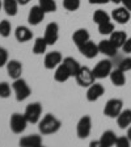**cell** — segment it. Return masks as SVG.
Instances as JSON below:
<instances>
[{
    "label": "cell",
    "mask_w": 131,
    "mask_h": 147,
    "mask_svg": "<svg viewBox=\"0 0 131 147\" xmlns=\"http://www.w3.org/2000/svg\"><path fill=\"white\" fill-rule=\"evenodd\" d=\"M62 126L60 119H58L54 114L47 113L42 119H40L38 122V130L42 135H50L55 134L56 131H59V129Z\"/></svg>",
    "instance_id": "cell-1"
},
{
    "label": "cell",
    "mask_w": 131,
    "mask_h": 147,
    "mask_svg": "<svg viewBox=\"0 0 131 147\" xmlns=\"http://www.w3.org/2000/svg\"><path fill=\"white\" fill-rule=\"evenodd\" d=\"M12 89H13V92H15L16 100L17 101H24L32 95L30 87L28 86L26 80H24L22 78H18V79L13 80Z\"/></svg>",
    "instance_id": "cell-2"
},
{
    "label": "cell",
    "mask_w": 131,
    "mask_h": 147,
    "mask_svg": "<svg viewBox=\"0 0 131 147\" xmlns=\"http://www.w3.org/2000/svg\"><path fill=\"white\" fill-rule=\"evenodd\" d=\"M28 119L24 113H13L9 119V127L15 134H21L25 131L28 125Z\"/></svg>",
    "instance_id": "cell-3"
},
{
    "label": "cell",
    "mask_w": 131,
    "mask_h": 147,
    "mask_svg": "<svg viewBox=\"0 0 131 147\" xmlns=\"http://www.w3.org/2000/svg\"><path fill=\"white\" fill-rule=\"evenodd\" d=\"M29 123H38L42 114V104L41 102H30L28 104L24 112Z\"/></svg>",
    "instance_id": "cell-4"
},
{
    "label": "cell",
    "mask_w": 131,
    "mask_h": 147,
    "mask_svg": "<svg viewBox=\"0 0 131 147\" xmlns=\"http://www.w3.org/2000/svg\"><path fill=\"white\" fill-rule=\"evenodd\" d=\"M123 110V101L121 98H110L105 104L104 114L109 118H117Z\"/></svg>",
    "instance_id": "cell-5"
},
{
    "label": "cell",
    "mask_w": 131,
    "mask_h": 147,
    "mask_svg": "<svg viewBox=\"0 0 131 147\" xmlns=\"http://www.w3.org/2000/svg\"><path fill=\"white\" fill-rule=\"evenodd\" d=\"M75 79H76L77 84H79L80 87H87V88H88L89 86H92V84L95 83L96 78H95L93 71H92L91 68L85 67V66H84V67L81 66L80 70H79V72L76 74Z\"/></svg>",
    "instance_id": "cell-6"
},
{
    "label": "cell",
    "mask_w": 131,
    "mask_h": 147,
    "mask_svg": "<svg viewBox=\"0 0 131 147\" xmlns=\"http://www.w3.org/2000/svg\"><path fill=\"white\" fill-rule=\"evenodd\" d=\"M92 131V118L91 116L85 114L79 119V122L76 125V134L80 139H85L89 137Z\"/></svg>",
    "instance_id": "cell-7"
},
{
    "label": "cell",
    "mask_w": 131,
    "mask_h": 147,
    "mask_svg": "<svg viewBox=\"0 0 131 147\" xmlns=\"http://www.w3.org/2000/svg\"><path fill=\"white\" fill-rule=\"evenodd\" d=\"M112 70H113L112 62L109 59H102V61H100L96 64L92 71H93V75H95L96 79H105V78H107L110 75Z\"/></svg>",
    "instance_id": "cell-8"
},
{
    "label": "cell",
    "mask_w": 131,
    "mask_h": 147,
    "mask_svg": "<svg viewBox=\"0 0 131 147\" xmlns=\"http://www.w3.org/2000/svg\"><path fill=\"white\" fill-rule=\"evenodd\" d=\"M43 38L46 40V42H47L49 46L55 45L59 38V25L56 24V22H50V24H47V26H46V29H45V36H43Z\"/></svg>",
    "instance_id": "cell-9"
},
{
    "label": "cell",
    "mask_w": 131,
    "mask_h": 147,
    "mask_svg": "<svg viewBox=\"0 0 131 147\" xmlns=\"http://www.w3.org/2000/svg\"><path fill=\"white\" fill-rule=\"evenodd\" d=\"M63 61V57L59 51H50L45 55V59H43V64H45L46 70H52V68H56L59 64Z\"/></svg>",
    "instance_id": "cell-10"
},
{
    "label": "cell",
    "mask_w": 131,
    "mask_h": 147,
    "mask_svg": "<svg viewBox=\"0 0 131 147\" xmlns=\"http://www.w3.org/2000/svg\"><path fill=\"white\" fill-rule=\"evenodd\" d=\"M104 93H105L104 86L100 84V83H93V84L89 86L88 89H87V100H88L89 102H95L98 98L102 97Z\"/></svg>",
    "instance_id": "cell-11"
},
{
    "label": "cell",
    "mask_w": 131,
    "mask_h": 147,
    "mask_svg": "<svg viewBox=\"0 0 131 147\" xmlns=\"http://www.w3.org/2000/svg\"><path fill=\"white\" fill-rule=\"evenodd\" d=\"M77 49H79V51L81 53V55H84V57L88 58V59L96 58V57L98 55V53H100V50H98V45H96L95 42H92L91 40L87 41L84 45L79 46Z\"/></svg>",
    "instance_id": "cell-12"
},
{
    "label": "cell",
    "mask_w": 131,
    "mask_h": 147,
    "mask_svg": "<svg viewBox=\"0 0 131 147\" xmlns=\"http://www.w3.org/2000/svg\"><path fill=\"white\" fill-rule=\"evenodd\" d=\"M45 15H46V12L40 5L32 7L29 13H28V22L30 25H34V26H36V25H38L41 21H43Z\"/></svg>",
    "instance_id": "cell-13"
},
{
    "label": "cell",
    "mask_w": 131,
    "mask_h": 147,
    "mask_svg": "<svg viewBox=\"0 0 131 147\" xmlns=\"http://www.w3.org/2000/svg\"><path fill=\"white\" fill-rule=\"evenodd\" d=\"M7 72L11 79H18L22 75V63L17 59H11L7 63Z\"/></svg>",
    "instance_id": "cell-14"
},
{
    "label": "cell",
    "mask_w": 131,
    "mask_h": 147,
    "mask_svg": "<svg viewBox=\"0 0 131 147\" xmlns=\"http://www.w3.org/2000/svg\"><path fill=\"white\" fill-rule=\"evenodd\" d=\"M112 18H113L116 22L118 24H127L130 21L131 18V15H130V11L126 9L125 7H119V8H116L113 9V12H112Z\"/></svg>",
    "instance_id": "cell-15"
},
{
    "label": "cell",
    "mask_w": 131,
    "mask_h": 147,
    "mask_svg": "<svg viewBox=\"0 0 131 147\" xmlns=\"http://www.w3.org/2000/svg\"><path fill=\"white\" fill-rule=\"evenodd\" d=\"M98 50H100V53L104 54L105 57H110V58H112V57H116L118 47L110 40H102L98 43Z\"/></svg>",
    "instance_id": "cell-16"
},
{
    "label": "cell",
    "mask_w": 131,
    "mask_h": 147,
    "mask_svg": "<svg viewBox=\"0 0 131 147\" xmlns=\"http://www.w3.org/2000/svg\"><path fill=\"white\" fill-rule=\"evenodd\" d=\"M18 144L22 147H37L42 144V137L40 134H30L26 137H22L18 142Z\"/></svg>",
    "instance_id": "cell-17"
},
{
    "label": "cell",
    "mask_w": 131,
    "mask_h": 147,
    "mask_svg": "<svg viewBox=\"0 0 131 147\" xmlns=\"http://www.w3.org/2000/svg\"><path fill=\"white\" fill-rule=\"evenodd\" d=\"M89 40H91L89 32L87 30V29H84V28H80V29L75 30L73 32V34H72V41H73V43L76 45V47L84 45V43H85L87 41H89Z\"/></svg>",
    "instance_id": "cell-18"
},
{
    "label": "cell",
    "mask_w": 131,
    "mask_h": 147,
    "mask_svg": "<svg viewBox=\"0 0 131 147\" xmlns=\"http://www.w3.org/2000/svg\"><path fill=\"white\" fill-rule=\"evenodd\" d=\"M15 37L18 42H28L33 38V32L29 29L28 26H24V25H20V26L16 28L15 32Z\"/></svg>",
    "instance_id": "cell-19"
},
{
    "label": "cell",
    "mask_w": 131,
    "mask_h": 147,
    "mask_svg": "<svg viewBox=\"0 0 131 147\" xmlns=\"http://www.w3.org/2000/svg\"><path fill=\"white\" fill-rule=\"evenodd\" d=\"M125 74L126 72H125V71H122L121 68L112 70L109 78H110V82L113 83V86H116V87L125 86V83H126V75H125Z\"/></svg>",
    "instance_id": "cell-20"
},
{
    "label": "cell",
    "mask_w": 131,
    "mask_h": 147,
    "mask_svg": "<svg viewBox=\"0 0 131 147\" xmlns=\"http://www.w3.org/2000/svg\"><path fill=\"white\" fill-rule=\"evenodd\" d=\"M117 135L114 131H112V130H106V131H104L102 134H101L100 137V144L101 147H110V146H114L117 142Z\"/></svg>",
    "instance_id": "cell-21"
},
{
    "label": "cell",
    "mask_w": 131,
    "mask_h": 147,
    "mask_svg": "<svg viewBox=\"0 0 131 147\" xmlns=\"http://www.w3.org/2000/svg\"><path fill=\"white\" fill-rule=\"evenodd\" d=\"M70 78H71L70 71L67 70V67H66L63 63H60L58 67L55 68V72H54V80L55 82L64 83V82H67Z\"/></svg>",
    "instance_id": "cell-22"
},
{
    "label": "cell",
    "mask_w": 131,
    "mask_h": 147,
    "mask_svg": "<svg viewBox=\"0 0 131 147\" xmlns=\"http://www.w3.org/2000/svg\"><path fill=\"white\" fill-rule=\"evenodd\" d=\"M117 125L119 129H127L131 125V109H123L117 117Z\"/></svg>",
    "instance_id": "cell-23"
},
{
    "label": "cell",
    "mask_w": 131,
    "mask_h": 147,
    "mask_svg": "<svg viewBox=\"0 0 131 147\" xmlns=\"http://www.w3.org/2000/svg\"><path fill=\"white\" fill-rule=\"evenodd\" d=\"M62 63L67 67V70L70 71V74H71V76H76V74L79 72L80 67H81L79 62L75 58H72V57H66V58L62 61Z\"/></svg>",
    "instance_id": "cell-24"
},
{
    "label": "cell",
    "mask_w": 131,
    "mask_h": 147,
    "mask_svg": "<svg viewBox=\"0 0 131 147\" xmlns=\"http://www.w3.org/2000/svg\"><path fill=\"white\" fill-rule=\"evenodd\" d=\"M109 40L112 41L118 49H121L123 46V43L126 42V40H127V36H126V33L123 30H116L110 34Z\"/></svg>",
    "instance_id": "cell-25"
},
{
    "label": "cell",
    "mask_w": 131,
    "mask_h": 147,
    "mask_svg": "<svg viewBox=\"0 0 131 147\" xmlns=\"http://www.w3.org/2000/svg\"><path fill=\"white\" fill-rule=\"evenodd\" d=\"M18 1L17 0H3V9L8 16H16L18 11Z\"/></svg>",
    "instance_id": "cell-26"
},
{
    "label": "cell",
    "mask_w": 131,
    "mask_h": 147,
    "mask_svg": "<svg viewBox=\"0 0 131 147\" xmlns=\"http://www.w3.org/2000/svg\"><path fill=\"white\" fill-rule=\"evenodd\" d=\"M47 46L49 45H47V42H46V40L43 38V37H38V38H36L34 45H33V54L41 55V54H43V53H46Z\"/></svg>",
    "instance_id": "cell-27"
},
{
    "label": "cell",
    "mask_w": 131,
    "mask_h": 147,
    "mask_svg": "<svg viewBox=\"0 0 131 147\" xmlns=\"http://www.w3.org/2000/svg\"><path fill=\"white\" fill-rule=\"evenodd\" d=\"M38 5H40L46 13L55 12L56 8H58L55 0H38Z\"/></svg>",
    "instance_id": "cell-28"
},
{
    "label": "cell",
    "mask_w": 131,
    "mask_h": 147,
    "mask_svg": "<svg viewBox=\"0 0 131 147\" xmlns=\"http://www.w3.org/2000/svg\"><path fill=\"white\" fill-rule=\"evenodd\" d=\"M93 21L97 25H100V24H102V22L110 21V16L107 15L105 11H102V9H97V11L93 13Z\"/></svg>",
    "instance_id": "cell-29"
},
{
    "label": "cell",
    "mask_w": 131,
    "mask_h": 147,
    "mask_svg": "<svg viewBox=\"0 0 131 147\" xmlns=\"http://www.w3.org/2000/svg\"><path fill=\"white\" fill-rule=\"evenodd\" d=\"M98 32H100V34H104V36H110L114 32V24L112 21L102 22L98 25Z\"/></svg>",
    "instance_id": "cell-30"
},
{
    "label": "cell",
    "mask_w": 131,
    "mask_h": 147,
    "mask_svg": "<svg viewBox=\"0 0 131 147\" xmlns=\"http://www.w3.org/2000/svg\"><path fill=\"white\" fill-rule=\"evenodd\" d=\"M11 32H12V25L8 20H1L0 21V36L7 38V37L11 36Z\"/></svg>",
    "instance_id": "cell-31"
},
{
    "label": "cell",
    "mask_w": 131,
    "mask_h": 147,
    "mask_svg": "<svg viewBox=\"0 0 131 147\" xmlns=\"http://www.w3.org/2000/svg\"><path fill=\"white\" fill-rule=\"evenodd\" d=\"M63 7L70 12H75L80 8V0H63Z\"/></svg>",
    "instance_id": "cell-32"
},
{
    "label": "cell",
    "mask_w": 131,
    "mask_h": 147,
    "mask_svg": "<svg viewBox=\"0 0 131 147\" xmlns=\"http://www.w3.org/2000/svg\"><path fill=\"white\" fill-rule=\"evenodd\" d=\"M11 86L7 82L0 83V98H8L11 96Z\"/></svg>",
    "instance_id": "cell-33"
},
{
    "label": "cell",
    "mask_w": 131,
    "mask_h": 147,
    "mask_svg": "<svg viewBox=\"0 0 131 147\" xmlns=\"http://www.w3.org/2000/svg\"><path fill=\"white\" fill-rule=\"evenodd\" d=\"M8 51H7V49H4V47H1L0 46V68L4 67V66H7V63H8Z\"/></svg>",
    "instance_id": "cell-34"
},
{
    "label": "cell",
    "mask_w": 131,
    "mask_h": 147,
    "mask_svg": "<svg viewBox=\"0 0 131 147\" xmlns=\"http://www.w3.org/2000/svg\"><path fill=\"white\" fill-rule=\"evenodd\" d=\"M118 68H121V70L125 71V72L131 71V58H130V57L122 59V61H121V63H119V66H118Z\"/></svg>",
    "instance_id": "cell-35"
},
{
    "label": "cell",
    "mask_w": 131,
    "mask_h": 147,
    "mask_svg": "<svg viewBox=\"0 0 131 147\" xmlns=\"http://www.w3.org/2000/svg\"><path fill=\"white\" fill-rule=\"evenodd\" d=\"M131 143V141L127 138V135L126 137H118L117 138V142H116V146L118 147H128Z\"/></svg>",
    "instance_id": "cell-36"
},
{
    "label": "cell",
    "mask_w": 131,
    "mask_h": 147,
    "mask_svg": "<svg viewBox=\"0 0 131 147\" xmlns=\"http://www.w3.org/2000/svg\"><path fill=\"white\" fill-rule=\"evenodd\" d=\"M121 49H122L123 53H131V37L126 40V42L123 43V46Z\"/></svg>",
    "instance_id": "cell-37"
},
{
    "label": "cell",
    "mask_w": 131,
    "mask_h": 147,
    "mask_svg": "<svg viewBox=\"0 0 131 147\" xmlns=\"http://www.w3.org/2000/svg\"><path fill=\"white\" fill-rule=\"evenodd\" d=\"M89 4H97V5H102V4H107L110 0H88Z\"/></svg>",
    "instance_id": "cell-38"
},
{
    "label": "cell",
    "mask_w": 131,
    "mask_h": 147,
    "mask_svg": "<svg viewBox=\"0 0 131 147\" xmlns=\"http://www.w3.org/2000/svg\"><path fill=\"white\" fill-rule=\"evenodd\" d=\"M121 3H122V5L125 7L126 9H128V11L131 12V0H122Z\"/></svg>",
    "instance_id": "cell-39"
},
{
    "label": "cell",
    "mask_w": 131,
    "mask_h": 147,
    "mask_svg": "<svg viewBox=\"0 0 131 147\" xmlns=\"http://www.w3.org/2000/svg\"><path fill=\"white\" fill-rule=\"evenodd\" d=\"M17 1H18V4H21V5H26L30 0H17Z\"/></svg>",
    "instance_id": "cell-40"
},
{
    "label": "cell",
    "mask_w": 131,
    "mask_h": 147,
    "mask_svg": "<svg viewBox=\"0 0 131 147\" xmlns=\"http://www.w3.org/2000/svg\"><path fill=\"white\" fill-rule=\"evenodd\" d=\"M127 138L131 141V126H128L127 127Z\"/></svg>",
    "instance_id": "cell-41"
},
{
    "label": "cell",
    "mask_w": 131,
    "mask_h": 147,
    "mask_svg": "<svg viewBox=\"0 0 131 147\" xmlns=\"http://www.w3.org/2000/svg\"><path fill=\"white\" fill-rule=\"evenodd\" d=\"M110 1H113V3H116V4H119L122 0H110Z\"/></svg>",
    "instance_id": "cell-42"
},
{
    "label": "cell",
    "mask_w": 131,
    "mask_h": 147,
    "mask_svg": "<svg viewBox=\"0 0 131 147\" xmlns=\"http://www.w3.org/2000/svg\"><path fill=\"white\" fill-rule=\"evenodd\" d=\"M3 8V1H1V0H0V9Z\"/></svg>",
    "instance_id": "cell-43"
}]
</instances>
